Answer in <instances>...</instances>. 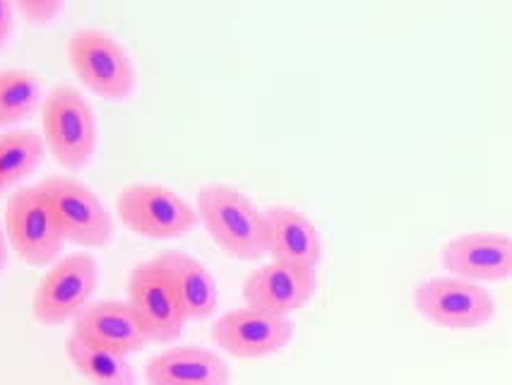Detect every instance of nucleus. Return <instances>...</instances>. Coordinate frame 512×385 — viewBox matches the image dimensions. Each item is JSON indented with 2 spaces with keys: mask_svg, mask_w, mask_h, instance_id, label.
<instances>
[{
  "mask_svg": "<svg viewBox=\"0 0 512 385\" xmlns=\"http://www.w3.org/2000/svg\"><path fill=\"white\" fill-rule=\"evenodd\" d=\"M44 90L34 70L27 68H0V128H15L41 109Z\"/></svg>",
  "mask_w": 512,
  "mask_h": 385,
  "instance_id": "6ab92c4d",
  "label": "nucleus"
},
{
  "mask_svg": "<svg viewBox=\"0 0 512 385\" xmlns=\"http://www.w3.org/2000/svg\"><path fill=\"white\" fill-rule=\"evenodd\" d=\"M128 301L138 311L142 325L152 342H176L186 328L188 316L183 311L174 284L154 258L140 260L128 272Z\"/></svg>",
  "mask_w": 512,
  "mask_h": 385,
  "instance_id": "9d476101",
  "label": "nucleus"
},
{
  "mask_svg": "<svg viewBox=\"0 0 512 385\" xmlns=\"http://www.w3.org/2000/svg\"><path fill=\"white\" fill-rule=\"evenodd\" d=\"M145 381L147 385H229L231 366L219 349L176 345L147 361Z\"/></svg>",
  "mask_w": 512,
  "mask_h": 385,
  "instance_id": "2eb2a0df",
  "label": "nucleus"
},
{
  "mask_svg": "<svg viewBox=\"0 0 512 385\" xmlns=\"http://www.w3.org/2000/svg\"><path fill=\"white\" fill-rule=\"evenodd\" d=\"M68 58L80 82L104 99H128L138 87V68L116 34L77 27L68 37Z\"/></svg>",
  "mask_w": 512,
  "mask_h": 385,
  "instance_id": "7ed1b4c3",
  "label": "nucleus"
},
{
  "mask_svg": "<svg viewBox=\"0 0 512 385\" xmlns=\"http://www.w3.org/2000/svg\"><path fill=\"white\" fill-rule=\"evenodd\" d=\"M3 224L10 248L25 263L46 268L61 258L65 239L49 198L37 183L13 188V193L5 200Z\"/></svg>",
  "mask_w": 512,
  "mask_h": 385,
  "instance_id": "0eeeda50",
  "label": "nucleus"
},
{
  "mask_svg": "<svg viewBox=\"0 0 512 385\" xmlns=\"http://www.w3.org/2000/svg\"><path fill=\"white\" fill-rule=\"evenodd\" d=\"M8 256H10V241H8V234H5V224L0 222V272H3L5 265H8Z\"/></svg>",
  "mask_w": 512,
  "mask_h": 385,
  "instance_id": "4be33fe9",
  "label": "nucleus"
},
{
  "mask_svg": "<svg viewBox=\"0 0 512 385\" xmlns=\"http://www.w3.org/2000/svg\"><path fill=\"white\" fill-rule=\"evenodd\" d=\"M440 263L455 277L472 282L512 280V234L508 231H464L440 248Z\"/></svg>",
  "mask_w": 512,
  "mask_h": 385,
  "instance_id": "9b49d317",
  "label": "nucleus"
},
{
  "mask_svg": "<svg viewBox=\"0 0 512 385\" xmlns=\"http://www.w3.org/2000/svg\"><path fill=\"white\" fill-rule=\"evenodd\" d=\"M37 186L49 198L65 241L80 246L82 251L111 244L116 219L89 183L73 174H51Z\"/></svg>",
  "mask_w": 512,
  "mask_h": 385,
  "instance_id": "39448f33",
  "label": "nucleus"
},
{
  "mask_svg": "<svg viewBox=\"0 0 512 385\" xmlns=\"http://www.w3.org/2000/svg\"><path fill=\"white\" fill-rule=\"evenodd\" d=\"M41 133L53 159L63 169H85L99 142L94 106L75 85H53L41 104Z\"/></svg>",
  "mask_w": 512,
  "mask_h": 385,
  "instance_id": "f03ea898",
  "label": "nucleus"
},
{
  "mask_svg": "<svg viewBox=\"0 0 512 385\" xmlns=\"http://www.w3.org/2000/svg\"><path fill=\"white\" fill-rule=\"evenodd\" d=\"M65 354L75 371L92 385H138L133 364L123 354L92 347L75 335L65 340Z\"/></svg>",
  "mask_w": 512,
  "mask_h": 385,
  "instance_id": "f3484780",
  "label": "nucleus"
},
{
  "mask_svg": "<svg viewBox=\"0 0 512 385\" xmlns=\"http://www.w3.org/2000/svg\"><path fill=\"white\" fill-rule=\"evenodd\" d=\"M195 207L202 227L229 256L241 260L267 256L263 207H258L243 188L224 181L202 183Z\"/></svg>",
  "mask_w": 512,
  "mask_h": 385,
  "instance_id": "f257e3e1",
  "label": "nucleus"
},
{
  "mask_svg": "<svg viewBox=\"0 0 512 385\" xmlns=\"http://www.w3.org/2000/svg\"><path fill=\"white\" fill-rule=\"evenodd\" d=\"M63 0H15V10L32 25H49L63 13Z\"/></svg>",
  "mask_w": 512,
  "mask_h": 385,
  "instance_id": "aec40b11",
  "label": "nucleus"
},
{
  "mask_svg": "<svg viewBox=\"0 0 512 385\" xmlns=\"http://www.w3.org/2000/svg\"><path fill=\"white\" fill-rule=\"evenodd\" d=\"M315 289H318V270L270 260L248 272L241 294L250 308L291 318V313L313 299Z\"/></svg>",
  "mask_w": 512,
  "mask_h": 385,
  "instance_id": "f8f14e48",
  "label": "nucleus"
},
{
  "mask_svg": "<svg viewBox=\"0 0 512 385\" xmlns=\"http://www.w3.org/2000/svg\"><path fill=\"white\" fill-rule=\"evenodd\" d=\"M70 335L123 357L152 345L150 333L128 299H94L75 318Z\"/></svg>",
  "mask_w": 512,
  "mask_h": 385,
  "instance_id": "ddd939ff",
  "label": "nucleus"
},
{
  "mask_svg": "<svg viewBox=\"0 0 512 385\" xmlns=\"http://www.w3.org/2000/svg\"><path fill=\"white\" fill-rule=\"evenodd\" d=\"M101 265L92 251L63 253L49 265L32 296V316L41 325L73 323L99 287Z\"/></svg>",
  "mask_w": 512,
  "mask_h": 385,
  "instance_id": "423d86ee",
  "label": "nucleus"
},
{
  "mask_svg": "<svg viewBox=\"0 0 512 385\" xmlns=\"http://www.w3.org/2000/svg\"><path fill=\"white\" fill-rule=\"evenodd\" d=\"M118 219L145 239H178L200 224L198 207L166 183L133 181L116 195Z\"/></svg>",
  "mask_w": 512,
  "mask_h": 385,
  "instance_id": "20e7f679",
  "label": "nucleus"
},
{
  "mask_svg": "<svg viewBox=\"0 0 512 385\" xmlns=\"http://www.w3.org/2000/svg\"><path fill=\"white\" fill-rule=\"evenodd\" d=\"M5 191V183H3V179H0V193H3Z\"/></svg>",
  "mask_w": 512,
  "mask_h": 385,
  "instance_id": "5701e85b",
  "label": "nucleus"
},
{
  "mask_svg": "<svg viewBox=\"0 0 512 385\" xmlns=\"http://www.w3.org/2000/svg\"><path fill=\"white\" fill-rule=\"evenodd\" d=\"M414 306L426 321L440 328L476 330L493 321L498 304L484 284L455 275H436L416 284Z\"/></svg>",
  "mask_w": 512,
  "mask_h": 385,
  "instance_id": "6e6552de",
  "label": "nucleus"
},
{
  "mask_svg": "<svg viewBox=\"0 0 512 385\" xmlns=\"http://www.w3.org/2000/svg\"><path fill=\"white\" fill-rule=\"evenodd\" d=\"M15 3L13 0H0V46L8 44L10 34L15 29Z\"/></svg>",
  "mask_w": 512,
  "mask_h": 385,
  "instance_id": "412c9836",
  "label": "nucleus"
},
{
  "mask_svg": "<svg viewBox=\"0 0 512 385\" xmlns=\"http://www.w3.org/2000/svg\"><path fill=\"white\" fill-rule=\"evenodd\" d=\"M265 217V248L267 256L279 263L301 265L318 270L323 260V236L318 224L294 205H267Z\"/></svg>",
  "mask_w": 512,
  "mask_h": 385,
  "instance_id": "4468645a",
  "label": "nucleus"
},
{
  "mask_svg": "<svg viewBox=\"0 0 512 385\" xmlns=\"http://www.w3.org/2000/svg\"><path fill=\"white\" fill-rule=\"evenodd\" d=\"M296 323L289 316L241 306L222 313L212 325V342L234 359H265L279 354L294 340Z\"/></svg>",
  "mask_w": 512,
  "mask_h": 385,
  "instance_id": "1a4fd4ad",
  "label": "nucleus"
},
{
  "mask_svg": "<svg viewBox=\"0 0 512 385\" xmlns=\"http://www.w3.org/2000/svg\"><path fill=\"white\" fill-rule=\"evenodd\" d=\"M159 268L166 272L171 284H174L178 299H181L183 311H186L188 321H202L210 318L219 306V284L212 270L202 263L200 258L190 256L186 251H162L154 256Z\"/></svg>",
  "mask_w": 512,
  "mask_h": 385,
  "instance_id": "dca6fc26",
  "label": "nucleus"
},
{
  "mask_svg": "<svg viewBox=\"0 0 512 385\" xmlns=\"http://www.w3.org/2000/svg\"><path fill=\"white\" fill-rule=\"evenodd\" d=\"M49 152L44 133L37 128H5L0 130V179L5 188L15 186L32 176Z\"/></svg>",
  "mask_w": 512,
  "mask_h": 385,
  "instance_id": "a211bd4d",
  "label": "nucleus"
}]
</instances>
